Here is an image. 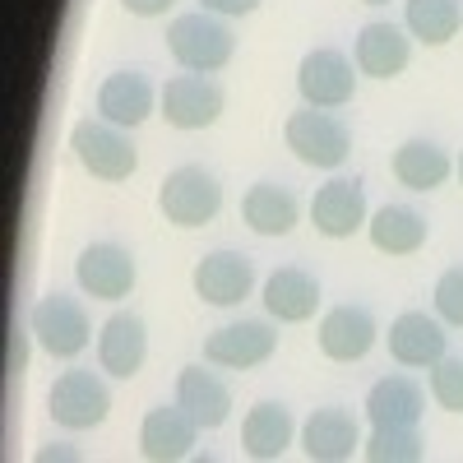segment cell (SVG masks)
<instances>
[{
    "instance_id": "obj_1",
    "label": "cell",
    "mask_w": 463,
    "mask_h": 463,
    "mask_svg": "<svg viewBox=\"0 0 463 463\" xmlns=\"http://www.w3.org/2000/svg\"><path fill=\"white\" fill-rule=\"evenodd\" d=\"M167 52L190 74H218L232 56H237V37H232L222 14L190 10V14H176L167 24Z\"/></svg>"
},
{
    "instance_id": "obj_2",
    "label": "cell",
    "mask_w": 463,
    "mask_h": 463,
    "mask_svg": "<svg viewBox=\"0 0 463 463\" xmlns=\"http://www.w3.org/2000/svg\"><path fill=\"white\" fill-rule=\"evenodd\" d=\"M70 148H74V158H80V167L98 181H130L135 167H139V148L130 139V130L121 126H111V121H74L70 130Z\"/></svg>"
},
{
    "instance_id": "obj_3",
    "label": "cell",
    "mask_w": 463,
    "mask_h": 463,
    "mask_svg": "<svg viewBox=\"0 0 463 463\" xmlns=\"http://www.w3.org/2000/svg\"><path fill=\"white\" fill-rule=\"evenodd\" d=\"M283 139L306 167H320V172H338L347 163V153H353V130L334 111H320V107L292 111L283 121Z\"/></svg>"
},
{
    "instance_id": "obj_4",
    "label": "cell",
    "mask_w": 463,
    "mask_h": 463,
    "mask_svg": "<svg viewBox=\"0 0 463 463\" xmlns=\"http://www.w3.org/2000/svg\"><path fill=\"white\" fill-rule=\"evenodd\" d=\"M158 209H163V218L172 222V227H204V222H213L218 218V209H222V185H218V176L213 172H204L200 163H185V167H176V172H167L163 176V185H158Z\"/></svg>"
},
{
    "instance_id": "obj_5",
    "label": "cell",
    "mask_w": 463,
    "mask_h": 463,
    "mask_svg": "<svg viewBox=\"0 0 463 463\" xmlns=\"http://www.w3.org/2000/svg\"><path fill=\"white\" fill-rule=\"evenodd\" d=\"M28 329L37 338V347H43L47 357H80L84 347L93 343V325H89V311L74 297L65 292H47V297H37L33 306V316H28Z\"/></svg>"
},
{
    "instance_id": "obj_6",
    "label": "cell",
    "mask_w": 463,
    "mask_h": 463,
    "mask_svg": "<svg viewBox=\"0 0 463 463\" xmlns=\"http://www.w3.org/2000/svg\"><path fill=\"white\" fill-rule=\"evenodd\" d=\"M47 412L65 431H93L111 412V390L93 371H65L56 375L52 394H47Z\"/></svg>"
},
{
    "instance_id": "obj_7",
    "label": "cell",
    "mask_w": 463,
    "mask_h": 463,
    "mask_svg": "<svg viewBox=\"0 0 463 463\" xmlns=\"http://www.w3.org/2000/svg\"><path fill=\"white\" fill-rule=\"evenodd\" d=\"M297 93H301L306 107H320V111L347 107V102L357 98L353 61H347L338 47H316V52H306L301 65H297Z\"/></svg>"
},
{
    "instance_id": "obj_8",
    "label": "cell",
    "mask_w": 463,
    "mask_h": 463,
    "mask_svg": "<svg viewBox=\"0 0 463 463\" xmlns=\"http://www.w3.org/2000/svg\"><path fill=\"white\" fill-rule=\"evenodd\" d=\"M222 89L209 80V74H176V80L163 84L158 93V116L172 130H209L222 116Z\"/></svg>"
},
{
    "instance_id": "obj_9",
    "label": "cell",
    "mask_w": 463,
    "mask_h": 463,
    "mask_svg": "<svg viewBox=\"0 0 463 463\" xmlns=\"http://www.w3.org/2000/svg\"><path fill=\"white\" fill-rule=\"evenodd\" d=\"M74 279H80V288L93 297V301H121L135 292V255L126 246L116 241H93L80 250V260H74Z\"/></svg>"
},
{
    "instance_id": "obj_10",
    "label": "cell",
    "mask_w": 463,
    "mask_h": 463,
    "mask_svg": "<svg viewBox=\"0 0 463 463\" xmlns=\"http://www.w3.org/2000/svg\"><path fill=\"white\" fill-rule=\"evenodd\" d=\"M274 353H279V334H274V325H264V320H237V325H222V329H213L204 338V362L209 366H227V371L264 366Z\"/></svg>"
},
{
    "instance_id": "obj_11",
    "label": "cell",
    "mask_w": 463,
    "mask_h": 463,
    "mask_svg": "<svg viewBox=\"0 0 463 463\" xmlns=\"http://www.w3.org/2000/svg\"><path fill=\"white\" fill-rule=\"evenodd\" d=\"M366 185L357 176H334L316 190L311 200V222L320 237L329 241H343V237H357V232L366 227Z\"/></svg>"
},
{
    "instance_id": "obj_12",
    "label": "cell",
    "mask_w": 463,
    "mask_h": 463,
    "mask_svg": "<svg viewBox=\"0 0 463 463\" xmlns=\"http://www.w3.org/2000/svg\"><path fill=\"white\" fill-rule=\"evenodd\" d=\"M190 283H195V297L209 306H241L255 292V264L241 250H209L195 264Z\"/></svg>"
},
{
    "instance_id": "obj_13",
    "label": "cell",
    "mask_w": 463,
    "mask_h": 463,
    "mask_svg": "<svg viewBox=\"0 0 463 463\" xmlns=\"http://www.w3.org/2000/svg\"><path fill=\"white\" fill-rule=\"evenodd\" d=\"M158 111V93H153L144 70H111L98 89V116L121 130H139L148 116Z\"/></svg>"
},
{
    "instance_id": "obj_14",
    "label": "cell",
    "mask_w": 463,
    "mask_h": 463,
    "mask_svg": "<svg viewBox=\"0 0 463 463\" xmlns=\"http://www.w3.org/2000/svg\"><path fill=\"white\" fill-rule=\"evenodd\" d=\"M148 362V329L135 311H116L98 329V366L111 380H135Z\"/></svg>"
},
{
    "instance_id": "obj_15",
    "label": "cell",
    "mask_w": 463,
    "mask_h": 463,
    "mask_svg": "<svg viewBox=\"0 0 463 463\" xmlns=\"http://www.w3.org/2000/svg\"><path fill=\"white\" fill-rule=\"evenodd\" d=\"M390 357L399 362V366H412V371H421V366H436L440 357H445V347H449V334H445V320L440 316H427V311H403L394 325H390Z\"/></svg>"
},
{
    "instance_id": "obj_16",
    "label": "cell",
    "mask_w": 463,
    "mask_h": 463,
    "mask_svg": "<svg viewBox=\"0 0 463 463\" xmlns=\"http://www.w3.org/2000/svg\"><path fill=\"white\" fill-rule=\"evenodd\" d=\"M375 338H380L375 316L366 311V306H353V301L334 306V311H325V320H320V353L329 362H362L375 347Z\"/></svg>"
},
{
    "instance_id": "obj_17",
    "label": "cell",
    "mask_w": 463,
    "mask_h": 463,
    "mask_svg": "<svg viewBox=\"0 0 463 463\" xmlns=\"http://www.w3.org/2000/svg\"><path fill=\"white\" fill-rule=\"evenodd\" d=\"M412 61V37L399 24H366L353 43V65L371 80H399Z\"/></svg>"
},
{
    "instance_id": "obj_18",
    "label": "cell",
    "mask_w": 463,
    "mask_h": 463,
    "mask_svg": "<svg viewBox=\"0 0 463 463\" xmlns=\"http://www.w3.org/2000/svg\"><path fill=\"white\" fill-rule=\"evenodd\" d=\"M200 431H204L200 421L172 399V403L148 408L144 427H139V449H144V458H153V463H172V458H185V454H190V445H195Z\"/></svg>"
},
{
    "instance_id": "obj_19",
    "label": "cell",
    "mask_w": 463,
    "mask_h": 463,
    "mask_svg": "<svg viewBox=\"0 0 463 463\" xmlns=\"http://www.w3.org/2000/svg\"><path fill=\"white\" fill-rule=\"evenodd\" d=\"M362 449V431L353 412L343 408H316L301 421V454L311 463H343Z\"/></svg>"
},
{
    "instance_id": "obj_20",
    "label": "cell",
    "mask_w": 463,
    "mask_h": 463,
    "mask_svg": "<svg viewBox=\"0 0 463 463\" xmlns=\"http://www.w3.org/2000/svg\"><path fill=\"white\" fill-rule=\"evenodd\" d=\"M260 301H264V311L274 316L279 325H306L320 311V283L306 274V269L283 264V269H274V274L264 279Z\"/></svg>"
},
{
    "instance_id": "obj_21",
    "label": "cell",
    "mask_w": 463,
    "mask_h": 463,
    "mask_svg": "<svg viewBox=\"0 0 463 463\" xmlns=\"http://www.w3.org/2000/svg\"><path fill=\"white\" fill-rule=\"evenodd\" d=\"M366 237L380 255H417L431 237V222L421 218L412 204H380L366 218Z\"/></svg>"
},
{
    "instance_id": "obj_22",
    "label": "cell",
    "mask_w": 463,
    "mask_h": 463,
    "mask_svg": "<svg viewBox=\"0 0 463 463\" xmlns=\"http://www.w3.org/2000/svg\"><path fill=\"white\" fill-rule=\"evenodd\" d=\"M421 412H427V394L412 375H384L366 394L371 427H417Z\"/></svg>"
},
{
    "instance_id": "obj_23",
    "label": "cell",
    "mask_w": 463,
    "mask_h": 463,
    "mask_svg": "<svg viewBox=\"0 0 463 463\" xmlns=\"http://www.w3.org/2000/svg\"><path fill=\"white\" fill-rule=\"evenodd\" d=\"M176 403L195 417L204 431H218L232 417V390L222 384V375H213L204 366H185L176 375Z\"/></svg>"
},
{
    "instance_id": "obj_24",
    "label": "cell",
    "mask_w": 463,
    "mask_h": 463,
    "mask_svg": "<svg viewBox=\"0 0 463 463\" xmlns=\"http://www.w3.org/2000/svg\"><path fill=\"white\" fill-rule=\"evenodd\" d=\"M241 218L250 232H260V237H288V232L297 227L301 218V204L288 185L279 181H255L246 190V200H241Z\"/></svg>"
},
{
    "instance_id": "obj_25",
    "label": "cell",
    "mask_w": 463,
    "mask_h": 463,
    "mask_svg": "<svg viewBox=\"0 0 463 463\" xmlns=\"http://www.w3.org/2000/svg\"><path fill=\"white\" fill-rule=\"evenodd\" d=\"M297 436V421H292V408L288 403H274V399H264L246 412L241 421V449L250 458H283L288 445Z\"/></svg>"
},
{
    "instance_id": "obj_26",
    "label": "cell",
    "mask_w": 463,
    "mask_h": 463,
    "mask_svg": "<svg viewBox=\"0 0 463 463\" xmlns=\"http://www.w3.org/2000/svg\"><path fill=\"white\" fill-rule=\"evenodd\" d=\"M390 167H394L399 185H408V190H440V185L449 181V172H454L449 153H445L440 144H431V139H408V144H399Z\"/></svg>"
},
{
    "instance_id": "obj_27",
    "label": "cell",
    "mask_w": 463,
    "mask_h": 463,
    "mask_svg": "<svg viewBox=\"0 0 463 463\" xmlns=\"http://www.w3.org/2000/svg\"><path fill=\"white\" fill-rule=\"evenodd\" d=\"M403 28L421 47H445L463 28V0H408Z\"/></svg>"
},
{
    "instance_id": "obj_28",
    "label": "cell",
    "mask_w": 463,
    "mask_h": 463,
    "mask_svg": "<svg viewBox=\"0 0 463 463\" xmlns=\"http://www.w3.org/2000/svg\"><path fill=\"white\" fill-rule=\"evenodd\" d=\"M362 454L371 463H417L427 458V440L417 427H371V436L362 440Z\"/></svg>"
},
{
    "instance_id": "obj_29",
    "label": "cell",
    "mask_w": 463,
    "mask_h": 463,
    "mask_svg": "<svg viewBox=\"0 0 463 463\" xmlns=\"http://www.w3.org/2000/svg\"><path fill=\"white\" fill-rule=\"evenodd\" d=\"M431 399L445 412H463V357H440L431 366Z\"/></svg>"
},
{
    "instance_id": "obj_30",
    "label": "cell",
    "mask_w": 463,
    "mask_h": 463,
    "mask_svg": "<svg viewBox=\"0 0 463 463\" xmlns=\"http://www.w3.org/2000/svg\"><path fill=\"white\" fill-rule=\"evenodd\" d=\"M436 316L445 320V325H454V329H463V264H454V269H445L440 274V283H436Z\"/></svg>"
},
{
    "instance_id": "obj_31",
    "label": "cell",
    "mask_w": 463,
    "mask_h": 463,
    "mask_svg": "<svg viewBox=\"0 0 463 463\" xmlns=\"http://www.w3.org/2000/svg\"><path fill=\"white\" fill-rule=\"evenodd\" d=\"M200 10L222 14V19H246V14L260 10V0H200Z\"/></svg>"
},
{
    "instance_id": "obj_32",
    "label": "cell",
    "mask_w": 463,
    "mask_h": 463,
    "mask_svg": "<svg viewBox=\"0 0 463 463\" xmlns=\"http://www.w3.org/2000/svg\"><path fill=\"white\" fill-rule=\"evenodd\" d=\"M121 5L130 10V14H139V19H158V14H167L176 0H121Z\"/></svg>"
},
{
    "instance_id": "obj_33",
    "label": "cell",
    "mask_w": 463,
    "mask_h": 463,
    "mask_svg": "<svg viewBox=\"0 0 463 463\" xmlns=\"http://www.w3.org/2000/svg\"><path fill=\"white\" fill-rule=\"evenodd\" d=\"M52 458H80V454L65 449V445H43V449H37V463H52Z\"/></svg>"
},
{
    "instance_id": "obj_34",
    "label": "cell",
    "mask_w": 463,
    "mask_h": 463,
    "mask_svg": "<svg viewBox=\"0 0 463 463\" xmlns=\"http://www.w3.org/2000/svg\"><path fill=\"white\" fill-rule=\"evenodd\" d=\"M362 5H390V0H362Z\"/></svg>"
},
{
    "instance_id": "obj_35",
    "label": "cell",
    "mask_w": 463,
    "mask_h": 463,
    "mask_svg": "<svg viewBox=\"0 0 463 463\" xmlns=\"http://www.w3.org/2000/svg\"><path fill=\"white\" fill-rule=\"evenodd\" d=\"M458 181H463V158H458Z\"/></svg>"
}]
</instances>
